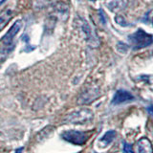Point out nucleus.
I'll use <instances>...</instances> for the list:
<instances>
[{"instance_id": "nucleus-8", "label": "nucleus", "mask_w": 153, "mask_h": 153, "mask_svg": "<svg viewBox=\"0 0 153 153\" xmlns=\"http://www.w3.org/2000/svg\"><path fill=\"white\" fill-rule=\"evenodd\" d=\"M82 30H83V32L85 33L86 40H87L88 44H90L91 46H93V47L98 46L99 45L98 36L95 33V32L92 30V28L89 26L88 23L83 22V24H82Z\"/></svg>"}, {"instance_id": "nucleus-5", "label": "nucleus", "mask_w": 153, "mask_h": 153, "mask_svg": "<svg viewBox=\"0 0 153 153\" xmlns=\"http://www.w3.org/2000/svg\"><path fill=\"white\" fill-rule=\"evenodd\" d=\"M100 97V90L97 87H90L83 91L78 100L79 104H87Z\"/></svg>"}, {"instance_id": "nucleus-15", "label": "nucleus", "mask_w": 153, "mask_h": 153, "mask_svg": "<svg viewBox=\"0 0 153 153\" xmlns=\"http://www.w3.org/2000/svg\"><path fill=\"white\" fill-rule=\"evenodd\" d=\"M147 112L149 113L151 116L153 117V105H150V106L147 107Z\"/></svg>"}, {"instance_id": "nucleus-14", "label": "nucleus", "mask_w": 153, "mask_h": 153, "mask_svg": "<svg viewBox=\"0 0 153 153\" xmlns=\"http://www.w3.org/2000/svg\"><path fill=\"white\" fill-rule=\"evenodd\" d=\"M130 152H132V146L126 142H123V153H130Z\"/></svg>"}, {"instance_id": "nucleus-4", "label": "nucleus", "mask_w": 153, "mask_h": 153, "mask_svg": "<svg viewBox=\"0 0 153 153\" xmlns=\"http://www.w3.org/2000/svg\"><path fill=\"white\" fill-rule=\"evenodd\" d=\"M61 136L65 141L71 143H74V145L76 146L84 145L88 139V136L86 133L81 131H76V130H67L62 133Z\"/></svg>"}, {"instance_id": "nucleus-13", "label": "nucleus", "mask_w": 153, "mask_h": 153, "mask_svg": "<svg viewBox=\"0 0 153 153\" xmlns=\"http://www.w3.org/2000/svg\"><path fill=\"white\" fill-rule=\"evenodd\" d=\"M52 2V0H33V6L36 10H40L47 7Z\"/></svg>"}, {"instance_id": "nucleus-7", "label": "nucleus", "mask_w": 153, "mask_h": 153, "mask_svg": "<svg viewBox=\"0 0 153 153\" xmlns=\"http://www.w3.org/2000/svg\"><path fill=\"white\" fill-rule=\"evenodd\" d=\"M134 100V97H133L132 94H130L126 90L120 89L117 91L116 93H115L111 102L114 105H117V104L123 103L126 102H129V100Z\"/></svg>"}, {"instance_id": "nucleus-9", "label": "nucleus", "mask_w": 153, "mask_h": 153, "mask_svg": "<svg viewBox=\"0 0 153 153\" xmlns=\"http://www.w3.org/2000/svg\"><path fill=\"white\" fill-rule=\"evenodd\" d=\"M126 0H106L105 5L109 9V11L114 13H119L126 7Z\"/></svg>"}, {"instance_id": "nucleus-12", "label": "nucleus", "mask_w": 153, "mask_h": 153, "mask_svg": "<svg viewBox=\"0 0 153 153\" xmlns=\"http://www.w3.org/2000/svg\"><path fill=\"white\" fill-rule=\"evenodd\" d=\"M55 11L57 13H67L69 11V7L65 2L63 1H59L55 5Z\"/></svg>"}, {"instance_id": "nucleus-2", "label": "nucleus", "mask_w": 153, "mask_h": 153, "mask_svg": "<svg viewBox=\"0 0 153 153\" xmlns=\"http://www.w3.org/2000/svg\"><path fill=\"white\" fill-rule=\"evenodd\" d=\"M94 118V114L92 110L88 108H81L76 110L70 114H68L64 118V122L66 123H73V124H83L92 121Z\"/></svg>"}, {"instance_id": "nucleus-10", "label": "nucleus", "mask_w": 153, "mask_h": 153, "mask_svg": "<svg viewBox=\"0 0 153 153\" xmlns=\"http://www.w3.org/2000/svg\"><path fill=\"white\" fill-rule=\"evenodd\" d=\"M13 13L10 9H7L0 13V31L7 26V24L13 18Z\"/></svg>"}, {"instance_id": "nucleus-1", "label": "nucleus", "mask_w": 153, "mask_h": 153, "mask_svg": "<svg viewBox=\"0 0 153 153\" xmlns=\"http://www.w3.org/2000/svg\"><path fill=\"white\" fill-rule=\"evenodd\" d=\"M23 23L21 20H17L16 21L13 26L10 28V30L6 33L2 38L0 42H1V45L3 46L1 49H0V61L4 60L7 57V56L9 55V53L11 52V50L13 47V39L19 33V31L21 30Z\"/></svg>"}, {"instance_id": "nucleus-3", "label": "nucleus", "mask_w": 153, "mask_h": 153, "mask_svg": "<svg viewBox=\"0 0 153 153\" xmlns=\"http://www.w3.org/2000/svg\"><path fill=\"white\" fill-rule=\"evenodd\" d=\"M129 40L132 43L134 49H142V48L147 47L152 44L153 36L150 33H147L142 29H139L136 33H134L133 35L129 36Z\"/></svg>"}, {"instance_id": "nucleus-16", "label": "nucleus", "mask_w": 153, "mask_h": 153, "mask_svg": "<svg viewBox=\"0 0 153 153\" xmlns=\"http://www.w3.org/2000/svg\"><path fill=\"white\" fill-rule=\"evenodd\" d=\"M152 23H153V18H152Z\"/></svg>"}, {"instance_id": "nucleus-6", "label": "nucleus", "mask_w": 153, "mask_h": 153, "mask_svg": "<svg viewBox=\"0 0 153 153\" xmlns=\"http://www.w3.org/2000/svg\"><path fill=\"white\" fill-rule=\"evenodd\" d=\"M133 153H153L151 142L147 138L140 139L133 146Z\"/></svg>"}, {"instance_id": "nucleus-11", "label": "nucleus", "mask_w": 153, "mask_h": 153, "mask_svg": "<svg viewBox=\"0 0 153 153\" xmlns=\"http://www.w3.org/2000/svg\"><path fill=\"white\" fill-rule=\"evenodd\" d=\"M116 137V131L115 130H109L104 134L103 137L100 140V143H102V146H106L109 143H111L113 140Z\"/></svg>"}]
</instances>
